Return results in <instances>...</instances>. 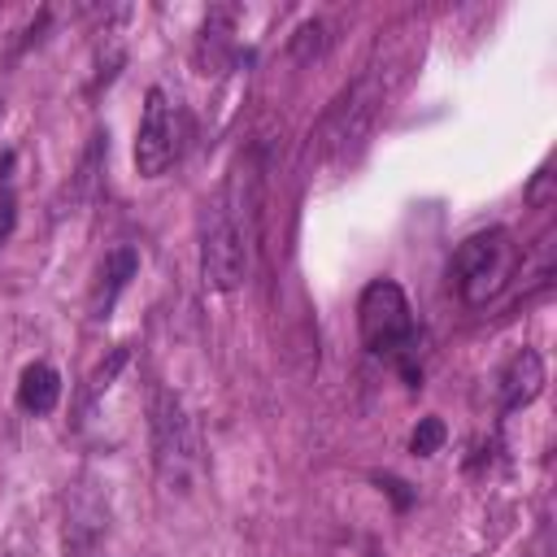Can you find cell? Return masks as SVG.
Instances as JSON below:
<instances>
[{"instance_id": "obj_1", "label": "cell", "mask_w": 557, "mask_h": 557, "mask_svg": "<svg viewBox=\"0 0 557 557\" xmlns=\"http://www.w3.org/2000/svg\"><path fill=\"white\" fill-rule=\"evenodd\" d=\"M357 331H361L366 352L392 357V361L400 366V374L418 387V379H422V370H418V361H413L418 326H413L409 296L400 292L396 278H370V283L361 287V300H357Z\"/></svg>"}, {"instance_id": "obj_2", "label": "cell", "mask_w": 557, "mask_h": 557, "mask_svg": "<svg viewBox=\"0 0 557 557\" xmlns=\"http://www.w3.org/2000/svg\"><path fill=\"white\" fill-rule=\"evenodd\" d=\"M513 270H518V244H513V235L505 226H487V231H474V235H466L457 244L448 274H453L457 296L479 309V305H492L509 287Z\"/></svg>"}, {"instance_id": "obj_3", "label": "cell", "mask_w": 557, "mask_h": 557, "mask_svg": "<svg viewBox=\"0 0 557 557\" xmlns=\"http://www.w3.org/2000/svg\"><path fill=\"white\" fill-rule=\"evenodd\" d=\"M148 440H152V466L157 479L170 492H187L200 466V444H196V426L187 418V405L178 400V392L170 387H152L148 396Z\"/></svg>"}, {"instance_id": "obj_4", "label": "cell", "mask_w": 557, "mask_h": 557, "mask_svg": "<svg viewBox=\"0 0 557 557\" xmlns=\"http://www.w3.org/2000/svg\"><path fill=\"white\" fill-rule=\"evenodd\" d=\"M248 274V239L235 231L222 200L200 209V278L209 292H235Z\"/></svg>"}, {"instance_id": "obj_5", "label": "cell", "mask_w": 557, "mask_h": 557, "mask_svg": "<svg viewBox=\"0 0 557 557\" xmlns=\"http://www.w3.org/2000/svg\"><path fill=\"white\" fill-rule=\"evenodd\" d=\"M379 104H383V87H379L374 74H366V78H357L352 87H344L339 100H335V104L326 109V117H322V131H318L322 152H326L331 161L352 157V152L361 148V139L370 135Z\"/></svg>"}, {"instance_id": "obj_6", "label": "cell", "mask_w": 557, "mask_h": 557, "mask_svg": "<svg viewBox=\"0 0 557 557\" xmlns=\"http://www.w3.org/2000/svg\"><path fill=\"white\" fill-rule=\"evenodd\" d=\"M174 157H178V113H174L170 96L161 87H152L144 96V117H139V135H135V170H139V178H161Z\"/></svg>"}, {"instance_id": "obj_7", "label": "cell", "mask_w": 557, "mask_h": 557, "mask_svg": "<svg viewBox=\"0 0 557 557\" xmlns=\"http://www.w3.org/2000/svg\"><path fill=\"white\" fill-rule=\"evenodd\" d=\"M500 413H513V409H527L540 392H544V357L535 348H518L505 370H500Z\"/></svg>"}, {"instance_id": "obj_8", "label": "cell", "mask_w": 557, "mask_h": 557, "mask_svg": "<svg viewBox=\"0 0 557 557\" xmlns=\"http://www.w3.org/2000/svg\"><path fill=\"white\" fill-rule=\"evenodd\" d=\"M135 270H139V252L131 244H117V248L104 252V261L96 270V287H91V318L96 322L113 313V305L126 292V283L135 278Z\"/></svg>"}, {"instance_id": "obj_9", "label": "cell", "mask_w": 557, "mask_h": 557, "mask_svg": "<svg viewBox=\"0 0 557 557\" xmlns=\"http://www.w3.org/2000/svg\"><path fill=\"white\" fill-rule=\"evenodd\" d=\"M57 400H61V374H57L48 361H30V366L22 370V379H17V405H22L26 413L44 418V413L57 409Z\"/></svg>"}, {"instance_id": "obj_10", "label": "cell", "mask_w": 557, "mask_h": 557, "mask_svg": "<svg viewBox=\"0 0 557 557\" xmlns=\"http://www.w3.org/2000/svg\"><path fill=\"white\" fill-rule=\"evenodd\" d=\"M231 30H235V13L231 9H213L200 26V44H196V61L200 74H213L222 65V52L231 48Z\"/></svg>"}, {"instance_id": "obj_11", "label": "cell", "mask_w": 557, "mask_h": 557, "mask_svg": "<svg viewBox=\"0 0 557 557\" xmlns=\"http://www.w3.org/2000/svg\"><path fill=\"white\" fill-rule=\"evenodd\" d=\"M126 361H131V352L117 344V348H113V352H109V357H104V361L91 370V379H87V392H83V405H96V400H100V396L113 387V379L122 374V366H126Z\"/></svg>"}, {"instance_id": "obj_12", "label": "cell", "mask_w": 557, "mask_h": 557, "mask_svg": "<svg viewBox=\"0 0 557 557\" xmlns=\"http://www.w3.org/2000/svg\"><path fill=\"white\" fill-rule=\"evenodd\" d=\"M326 26L322 22H305L296 35H292V57L300 61V65H309V61H318L322 52H326Z\"/></svg>"}, {"instance_id": "obj_13", "label": "cell", "mask_w": 557, "mask_h": 557, "mask_svg": "<svg viewBox=\"0 0 557 557\" xmlns=\"http://www.w3.org/2000/svg\"><path fill=\"white\" fill-rule=\"evenodd\" d=\"M444 422L440 418H422L418 426H413V435H409V453L413 457H431V453H440V444H444Z\"/></svg>"}, {"instance_id": "obj_14", "label": "cell", "mask_w": 557, "mask_h": 557, "mask_svg": "<svg viewBox=\"0 0 557 557\" xmlns=\"http://www.w3.org/2000/svg\"><path fill=\"white\" fill-rule=\"evenodd\" d=\"M13 222H17V200H13L9 183H4V187H0V248H4V239L13 235Z\"/></svg>"}, {"instance_id": "obj_15", "label": "cell", "mask_w": 557, "mask_h": 557, "mask_svg": "<svg viewBox=\"0 0 557 557\" xmlns=\"http://www.w3.org/2000/svg\"><path fill=\"white\" fill-rule=\"evenodd\" d=\"M379 483H383V487H387V492H392V496H396V505H400V509H405V505H409V500H413V496H409V492H405V483H400V479H392V474H387V479H379Z\"/></svg>"}, {"instance_id": "obj_16", "label": "cell", "mask_w": 557, "mask_h": 557, "mask_svg": "<svg viewBox=\"0 0 557 557\" xmlns=\"http://www.w3.org/2000/svg\"><path fill=\"white\" fill-rule=\"evenodd\" d=\"M70 557H100V553H96V548H74Z\"/></svg>"}]
</instances>
